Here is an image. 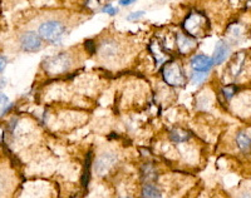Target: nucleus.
Returning <instances> with one entry per match:
<instances>
[{
    "instance_id": "nucleus-1",
    "label": "nucleus",
    "mask_w": 251,
    "mask_h": 198,
    "mask_svg": "<svg viewBox=\"0 0 251 198\" xmlns=\"http://www.w3.org/2000/svg\"><path fill=\"white\" fill-rule=\"evenodd\" d=\"M66 33V26L59 20H47L39 26V35L49 43H58Z\"/></svg>"
},
{
    "instance_id": "nucleus-2",
    "label": "nucleus",
    "mask_w": 251,
    "mask_h": 198,
    "mask_svg": "<svg viewBox=\"0 0 251 198\" xmlns=\"http://www.w3.org/2000/svg\"><path fill=\"white\" fill-rule=\"evenodd\" d=\"M71 64L72 60L69 55H67L66 53H62L55 55V57L48 58L44 62V69L49 75H58V74H62L68 71Z\"/></svg>"
},
{
    "instance_id": "nucleus-3",
    "label": "nucleus",
    "mask_w": 251,
    "mask_h": 198,
    "mask_svg": "<svg viewBox=\"0 0 251 198\" xmlns=\"http://www.w3.org/2000/svg\"><path fill=\"white\" fill-rule=\"evenodd\" d=\"M163 79L167 84L181 87L186 83V75L178 63L171 62L166 64L163 68Z\"/></svg>"
},
{
    "instance_id": "nucleus-4",
    "label": "nucleus",
    "mask_w": 251,
    "mask_h": 198,
    "mask_svg": "<svg viewBox=\"0 0 251 198\" xmlns=\"http://www.w3.org/2000/svg\"><path fill=\"white\" fill-rule=\"evenodd\" d=\"M183 26L190 35H194V37L201 35V33L206 28V19L199 13H192L186 18Z\"/></svg>"
},
{
    "instance_id": "nucleus-5",
    "label": "nucleus",
    "mask_w": 251,
    "mask_h": 198,
    "mask_svg": "<svg viewBox=\"0 0 251 198\" xmlns=\"http://www.w3.org/2000/svg\"><path fill=\"white\" fill-rule=\"evenodd\" d=\"M20 46L23 50L29 51V53L38 51L42 48V37L35 31H26L20 38Z\"/></svg>"
},
{
    "instance_id": "nucleus-6",
    "label": "nucleus",
    "mask_w": 251,
    "mask_h": 198,
    "mask_svg": "<svg viewBox=\"0 0 251 198\" xmlns=\"http://www.w3.org/2000/svg\"><path fill=\"white\" fill-rule=\"evenodd\" d=\"M214 62H212L211 58L206 57V55H195L191 59V67L195 71L199 72H206L207 73L210 69L212 68Z\"/></svg>"
},
{
    "instance_id": "nucleus-7",
    "label": "nucleus",
    "mask_w": 251,
    "mask_h": 198,
    "mask_svg": "<svg viewBox=\"0 0 251 198\" xmlns=\"http://www.w3.org/2000/svg\"><path fill=\"white\" fill-rule=\"evenodd\" d=\"M116 163V157L113 154H104L100 158H98L97 163H96V172L100 175L104 174L106 172H108L109 168Z\"/></svg>"
},
{
    "instance_id": "nucleus-8",
    "label": "nucleus",
    "mask_w": 251,
    "mask_h": 198,
    "mask_svg": "<svg viewBox=\"0 0 251 198\" xmlns=\"http://www.w3.org/2000/svg\"><path fill=\"white\" fill-rule=\"evenodd\" d=\"M228 53H230V47H228L225 42L217 43L216 47H215L214 58H212L214 64H223L226 60V58H227Z\"/></svg>"
},
{
    "instance_id": "nucleus-9",
    "label": "nucleus",
    "mask_w": 251,
    "mask_h": 198,
    "mask_svg": "<svg viewBox=\"0 0 251 198\" xmlns=\"http://www.w3.org/2000/svg\"><path fill=\"white\" fill-rule=\"evenodd\" d=\"M177 46H178V49L182 53H188V51H191L196 47V43H195V40L186 37V35H178V38H177Z\"/></svg>"
},
{
    "instance_id": "nucleus-10",
    "label": "nucleus",
    "mask_w": 251,
    "mask_h": 198,
    "mask_svg": "<svg viewBox=\"0 0 251 198\" xmlns=\"http://www.w3.org/2000/svg\"><path fill=\"white\" fill-rule=\"evenodd\" d=\"M236 142L239 147L243 150H248L251 148V138L245 133H239L236 137Z\"/></svg>"
},
{
    "instance_id": "nucleus-11",
    "label": "nucleus",
    "mask_w": 251,
    "mask_h": 198,
    "mask_svg": "<svg viewBox=\"0 0 251 198\" xmlns=\"http://www.w3.org/2000/svg\"><path fill=\"white\" fill-rule=\"evenodd\" d=\"M143 197H161V192L153 184H146L142 191Z\"/></svg>"
},
{
    "instance_id": "nucleus-12",
    "label": "nucleus",
    "mask_w": 251,
    "mask_h": 198,
    "mask_svg": "<svg viewBox=\"0 0 251 198\" xmlns=\"http://www.w3.org/2000/svg\"><path fill=\"white\" fill-rule=\"evenodd\" d=\"M171 137H172V139H174L175 142H185L186 139L188 138L187 133H186V132H183V130H181V129L175 130L174 133L171 134Z\"/></svg>"
},
{
    "instance_id": "nucleus-13",
    "label": "nucleus",
    "mask_w": 251,
    "mask_h": 198,
    "mask_svg": "<svg viewBox=\"0 0 251 198\" xmlns=\"http://www.w3.org/2000/svg\"><path fill=\"white\" fill-rule=\"evenodd\" d=\"M206 76H207L206 72L196 71L195 73H192V83H195V84H200V83H202L203 80L206 79Z\"/></svg>"
},
{
    "instance_id": "nucleus-14",
    "label": "nucleus",
    "mask_w": 251,
    "mask_h": 198,
    "mask_svg": "<svg viewBox=\"0 0 251 198\" xmlns=\"http://www.w3.org/2000/svg\"><path fill=\"white\" fill-rule=\"evenodd\" d=\"M235 92H236V88H235L234 85H228V87H225L223 89L224 96H225L227 99H231L232 97H234Z\"/></svg>"
},
{
    "instance_id": "nucleus-15",
    "label": "nucleus",
    "mask_w": 251,
    "mask_h": 198,
    "mask_svg": "<svg viewBox=\"0 0 251 198\" xmlns=\"http://www.w3.org/2000/svg\"><path fill=\"white\" fill-rule=\"evenodd\" d=\"M102 12L106 13V14H108V15H114V14H116V13H117V9L114 8V6L109 5V4H108V5L103 6Z\"/></svg>"
},
{
    "instance_id": "nucleus-16",
    "label": "nucleus",
    "mask_w": 251,
    "mask_h": 198,
    "mask_svg": "<svg viewBox=\"0 0 251 198\" xmlns=\"http://www.w3.org/2000/svg\"><path fill=\"white\" fill-rule=\"evenodd\" d=\"M145 15V12H136V13H132L131 15H128L127 19L128 20H138L140 18H142Z\"/></svg>"
},
{
    "instance_id": "nucleus-17",
    "label": "nucleus",
    "mask_w": 251,
    "mask_h": 198,
    "mask_svg": "<svg viewBox=\"0 0 251 198\" xmlns=\"http://www.w3.org/2000/svg\"><path fill=\"white\" fill-rule=\"evenodd\" d=\"M136 0H120V4L122 6H127V5H131L132 3H134Z\"/></svg>"
},
{
    "instance_id": "nucleus-18",
    "label": "nucleus",
    "mask_w": 251,
    "mask_h": 198,
    "mask_svg": "<svg viewBox=\"0 0 251 198\" xmlns=\"http://www.w3.org/2000/svg\"><path fill=\"white\" fill-rule=\"evenodd\" d=\"M5 65H6V60L4 59L3 57H0V72H3L5 69Z\"/></svg>"
},
{
    "instance_id": "nucleus-19",
    "label": "nucleus",
    "mask_w": 251,
    "mask_h": 198,
    "mask_svg": "<svg viewBox=\"0 0 251 198\" xmlns=\"http://www.w3.org/2000/svg\"><path fill=\"white\" fill-rule=\"evenodd\" d=\"M6 100H8V98H6L4 94H0V104H3V103H5Z\"/></svg>"
}]
</instances>
